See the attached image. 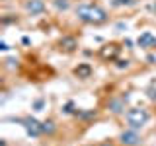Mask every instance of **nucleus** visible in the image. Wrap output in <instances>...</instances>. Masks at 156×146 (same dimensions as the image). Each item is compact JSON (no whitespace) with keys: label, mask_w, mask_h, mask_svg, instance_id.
<instances>
[{"label":"nucleus","mask_w":156,"mask_h":146,"mask_svg":"<svg viewBox=\"0 0 156 146\" xmlns=\"http://www.w3.org/2000/svg\"><path fill=\"white\" fill-rule=\"evenodd\" d=\"M76 18L84 23H94V26H100V23L107 22V12L98 4H90V2H82L76 6Z\"/></svg>","instance_id":"obj_1"},{"label":"nucleus","mask_w":156,"mask_h":146,"mask_svg":"<svg viewBox=\"0 0 156 146\" xmlns=\"http://www.w3.org/2000/svg\"><path fill=\"white\" fill-rule=\"evenodd\" d=\"M148 119H150V113L144 107H131L125 113V121H127V125H129V129H135V130L143 129V127L148 123Z\"/></svg>","instance_id":"obj_2"},{"label":"nucleus","mask_w":156,"mask_h":146,"mask_svg":"<svg viewBox=\"0 0 156 146\" xmlns=\"http://www.w3.org/2000/svg\"><path fill=\"white\" fill-rule=\"evenodd\" d=\"M23 127H26V133L31 136V138H39V136L43 134V123H39L37 119H33V117H26V119H22Z\"/></svg>","instance_id":"obj_3"},{"label":"nucleus","mask_w":156,"mask_h":146,"mask_svg":"<svg viewBox=\"0 0 156 146\" xmlns=\"http://www.w3.org/2000/svg\"><path fill=\"white\" fill-rule=\"evenodd\" d=\"M119 144L123 146H139L140 144V136L135 129H129V130H123L119 134Z\"/></svg>","instance_id":"obj_4"},{"label":"nucleus","mask_w":156,"mask_h":146,"mask_svg":"<svg viewBox=\"0 0 156 146\" xmlns=\"http://www.w3.org/2000/svg\"><path fill=\"white\" fill-rule=\"evenodd\" d=\"M121 47L117 45V43H107V45H104L100 49V57L104 58V61H115L117 55H119Z\"/></svg>","instance_id":"obj_5"},{"label":"nucleus","mask_w":156,"mask_h":146,"mask_svg":"<svg viewBox=\"0 0 156 146\" xmlns=\"http://www.w3.org/2000/svg\"><path fill=\"white\" fill-rule=\"evenodd\" d=\"M127 99H129V96H125V97H113V99H109V101H107V111H109V113H113V115L125 113V101Z\"/></svg>","instance_id":"obj_6"},{"label":"nucleus","mask_w":156,"mask_h":146,"mask_svg":"<svg viewBox=\"0 0 156 146\" xmlns=\"http://www.w3.org/2000/svg\"><path fill=\"white\" fill-rule=\"evenodd\" d=\"M23 8H26V12L29 16H39V14L45 12V2L43 0H27L23 4Z\"/></svg>","instance_id":"obj_7"},{"label":"nucleus","mask_w":156,"mask_h":146,"mask_svg":"<svg viewBox=\"0 0 156 146\" xmlns=\"http://www.w3.org/2000/svg\"><path fill=\"white\" fill-rule=\"evenodd\" d=\"M58 49L65 51V53H74L78 49V41L74 37H70V35H65V37H61V41H58Z\"/></svg>","instance_id":"obj_8"},{"label":"nucleus","mask_w":156,"mask_h":146,"mask_svg":"<svg viewBox=\"0 0 156 146\" xmlns=\"http://www.w3.org/2000/svg\"><path fill=\"white\" fill-rule=\"evenodd\" d=\"M136 43H139V47H143V49H150V47L156 45V37L150 31H144V33H140V35H139Z\"/></svg>","instance_id":"obj_9"},{"label":"nucleus","mask_w":156,"mask_h":146,"mask_svg":"<svg viewBox=\"0 0 156 146\" xmlns=\"http://www.w3.org/2000/svg\"><path fill=\"white\" fill-rule=\"evenodd\" d=\"M72 72H74L76 78H80V80H86V78L92 76V72H94V70H92V66L88 64V62H80V64H78Z\"/></svg>","instance_id":"obj_10"},{"label":"nucleus","mask_w":156,"mask_h":146,"mask_svg":"<svg viewBox=\"0 0 156 146\" xmlns=\"http://www.w3.org/2000/svg\"><path fill=\"white\" fill-rule=\"evenodd\" d=\"M78 119H84V121H88V119H96L98 117V111L96 109H88V111H80V109H76V113H74Z\"/></svg>","instance_id":"obj_11"},{"label":"nucleus","mask_w":156,"mask_h":146,"mask_svg":"<svg viewBox=\"0 0 156 146\" xmlns=\"http://www.w3.org/2000/svg\"><path fill=\"white\" fill-rule=\"evenodd\" d=\"M53 6H55L58 12H66L70 8V0H53Z\"/></svg>","instance_id":"obj_12"},{"label":"nucleus","mask_w":156,"mask_h":146,"mask_svg":"<svg viewBox=\"0 0 156 146\" xmlns=\"http://www.w3.org/2000/svg\"><path fill=\"white\" fill-rule=\"evenodd\" d=\"M57 130V127H55V121H43V134H53Z\"/></svg>","instance_id":"obj_13"},{"label":"nucleus","mask_w":156,"mask_h":146,"mask_svg":"<svg viewBox=\"0 0 156 146\" xmlns=\"http://www.w3.org/2000/svg\"><path fill=\"white\" fill-rule=\"evenodd\" d=\"M131 4H135V0H111V6L119 8V6H131Z\"/></svg>","instance_id":"obj_14"},{"label":"nucleus","mask_w":156,"mask_h":146,"mask_svg":"<svg viewBox=\"0 0 156 146\" xmlns=\"http://www.w3.org/2000/svg\"><path fill=\"white\" fill-rule=\"evenodd\" d=\"M62 113H76V109H74V103L72 101H68V103L62 107Z\"/></svg>","instance_id":"obj_15"},{"label":"nucleus","mask_w":156,"mask_h":146,"mask_svg":"<svg viewBox=\"0 0 156 146\" xmlns=\"http://www.w3.org/2000/svg\"><path fill=\"white\" fill-rule=\"evenodd\" d=\"M146 96H148V99L156 101V88H148V90H146Z\"/></svg>","instance_id":"obj_16"},{"label":"nucleus","mask_w":156,"mask_h":146,"mask_svg":"<svg viewBox=\"0 0 156 146\" xmlns=\"http://www.w3.org/2000/svg\"><path fill=\"white\" fill-rule=\"evenodd\" d=\"M115 66H117V68H127V66H129V61H117Z\"/></svg>","instance_id":"obj_17"},{"label":"nucleus","mask_w":156,"mask_h":146,"mask_svg":"<svg viewBox=\"0 0 156 146\" xmlns=\"http://www.w3.org/2000/svg\"><path fill=\"white\" fill-rule=\"evenodd\" d=\"M33 107H35V111H39V109L43 107V99H37L35 103H33Z\"/></svg>","instance_id":"obj_18"},{"label":"nucleus","mask_w":156,"mask_h":146,"mask_svg":"<svg viewBox=\"0 0 156 146\" xmlns=\"http://www.w3.org/2000/svg\"><path fill=\"white\" fill-rule=\"evenodd\" d=\"M8 66H18V61H16V58H8Z\"/></svg>","instance_id":"obj_19"},{"label":"nucleus","mask_w":156,"mask_h":146,"mask_svg":"<svg viewBox=\"0 0 156 146\" xmlns=\"http://www.w3.org/2000/svg\"><path fill=\"white\" fill-rule=\"evenodd\" d=\"M150 12H152V14H154V16H156V0H154V2H152V4H150Z\"/></svg>","instance_id":"obj_20"},{"label":"nucleus","mask_w":156,"mask_h":146,"mask_svg":"<svg viewBox=\"0 0 156 146\" xmlns=\"http://www.w3.org/2000/svg\"><path fill=\"white\" fill-rule=\"evenodd\" d=\"M88 146H94V144H88Z\"/></svg>","instance_id":"obj_21"}]
</instances>
